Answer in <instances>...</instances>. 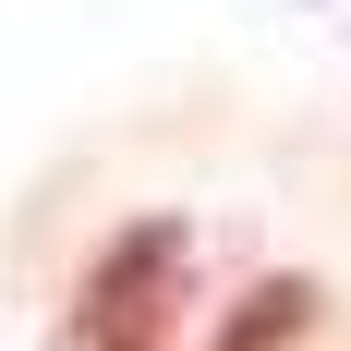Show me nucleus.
<instances>
[{"label":"nucleus","instance_id":"nucleus-1","mask_svg":"<svg viewBox=\"0 0 351 351\" xmlns=\"http://www.w3.org/2000/svg\"><path fill=\"white\" fill-rule=\"evenodd\" d=\"M182 267H194V243H182L170 218L121 230V243L85 267V291H73V351H170Z\"/></svg>","mask_w":351,"mask_h":351}]
</instances>
